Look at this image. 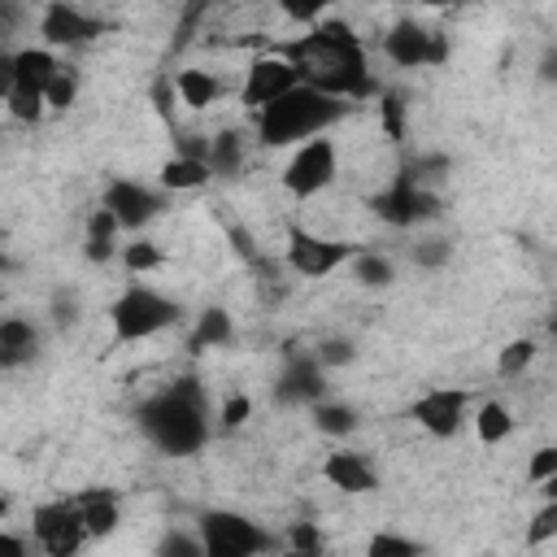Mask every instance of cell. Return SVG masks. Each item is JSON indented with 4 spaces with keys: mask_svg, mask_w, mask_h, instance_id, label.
Masks as SVG:
<instances>
[{
    "mask_svg": "<svg viewBox=\"0 0 557 557\" xmlns=\"http://www.w3.org/2000/svg\"><path fill=\"white\" fill-rule=\"evenodd\" d=\"M287 544H292L296 553H318V548H322V531H318L313 522H292Z\"/></svg>",
    "mask_w": 557,
    "mask_h": 557,
    "instance_id": "obj_37",
    "label": "cell"
},
{
    "mask_svg": "<svg viewBox=\"0 0 557 557\" xmlns=\"http://www.w3.org/2000/svg\"><path fill=\"white\" fill-rule=\"evenodd\" d=\"M326 4H331V0H278V9H283L292 22H309V26L326 13Z\"/></svg>",
    "mask_w": 557,
    "mask_h": 557,
    "instance_id": "obj_36",
    "label": "cell"
},
{
    "mask_svg": "<svg viewBox=\"0 0 557 557\" xmlns=\"http://www.w3.org/2000/svg\"><path fill=\"white\" fill-rule=\"evenodd\" d=\"M335 144L331 139H322V135H313V139H300V148H296V157L287 161V170H283V187L296 196V200H309V196H318V191H326L331 183H335Z\"/></svg>",
    "mask_w": 557,
    "mask_h": 557,
    "instance_id": "obj_6",
    "label": "cell"
},
{
    "mask_svg": "<svg viewBox=\"0 0 557 557\" xmlns=\"http://www.w3.org/2000/svg\"><path fill=\"white\" fill-rule=\"evenodd\" d=\"M122 226H117V218L100 205L96 213H91V222H87V244H83V252H87V261H109L113 257V235H117Z\"/></svg>",
    "mask_w": 557,
    "mask_h": 557,
    "instance_id": "obj_23",
    "label": "cell"
},
{
    "mask_svg": "<svg viewBox=\"0 0 557 557\" xmlns=\"http://www.w3.org/2000/svg\"><path fill=\"white\" fill-rule=\"evenodd\" d=\"M0 270H9V257H4V252H0Z\"/></svg>",
    "mask_w": 557,
    "mask_h": 557,
    "instance_id": "obj_47",
    "label": "cell"
},
{
    "mask_svg": "<svg viewBox=\"0 0 557 557\" xmlns=\"http://www.w3.org/2000/svg\"><path fill=\"white\" fill-rule=\"evenodd\" d=\"M418 544L413 540H400V535H374L370 540V557H413Z\"/></svg>",
    "mask_w": 557,
    "mask_h": 557,
    "instance_id": "obj_35",
    "label": "cell"
},
{
    "mask_svg": "<svg viewBox=\"0 0 557 557\" xmlns=\"http://www.w3.org/2000/svg\"><path fill=\"white\" fill-rule=\"evenodd\" d=\"M35 540H39L52 557H70V553L87 540V527H83V513H78L74 496L48 500V505L35 509Z\"/></svg>",
    "mask_w": 557,
    "mask_h": 557,
    "instance_id": "obj_9",
    "label": "cell"
},
{
    "mask_svg": "<svg viewBox=\"0 0 557 557\" xmlns=\"http://www.w3.org/2000/svg\"><path fill=\"white\" fill-rule=\"evenodd\" d=\"M13 91V57H0V104Z\"/></svg>",
    "mask_w": 557,
    "mask_h": 557,
    "instance_id": "obj_44",
    "label": "cell"
},
{
    "mask_svg": "<svg viewBox=\"0 0 557 557\" xmlns=\"http://www.w3.org/2000/svg\"><path fill=\"white\" fill-rule=\"evenodd\" d=\"M231 335H235V322H231V313L213 305V309H205V313L196 318V331H191V339H187V344H191L196 352H205V348H222Z\"/></svg>",
    "mask_w": 557,
    "mask_h": 557,
    "instance_id": "obj_22",
    "label": "cell"
},
{
    "mask_svg": "<svg viewBox=\"0 0 557 557\" xmlns=\"http://www.w3.org/2000/svg\"><path fill=\"white\" fill-rule=\"evenodd\" d=\"M39 35L57 48H78V44H91L96 35H104V22L87 17L83 9H74L70 0H52L39 17Z\"/></svg>",
    "mask_w": 557,
    "mask_h": 557,
    "instance_id": "obj_12",
    "label": "cell"
},
{
    "mask_svg": "<svg viewBox=\"0 0 557 557\" xmlns=\"http://www.w3.org/2000/svg\"><path fill=\"white\" fill-rule=\"evenodd\" d=\"M418 4H426V9H453V4H461V0H418Z\"/></svg>",
    "mask_w": 557,
    "mask_h": 557,
    "instance_id": "obj_46",
    "label": "cell"
},
{
    "mask_svg": "<svg viewBox=\"0 0 557 557\" xmlns=\"http://www.w3.org/2000/svg\"><path fill=\"white\" fill-rule=\"evenodd\" d=\"M205 165H209V174H239V165H244V135H235V131H222V135H213L209 144H205Z\"/></svg>",
    "mask_w": 557,
    "mask_h": 557,
    "instance_id": "obj_20",
    "label": "cell"
},
{
    "mask_svg": "<svg viewBox=\"0 0 557 557\" xmlns=\"http://www.w3.org/2000/svg\"><path fill=\"white\" fill-rule=\"evenodd\" d=\"M209 178H213L209 165L200 157H187V152L161 165V187H170V191H191V187H205Z\"/></svg>",
    "mask_w": 557,
    "mask_h": 557,
    "instance_id": "obj_21",
    "label": "cell"
},
{
    "mask_svg": "<svg viewBox=\"0 0 557 557\" xmlns=\"http://www.w3.org/2000/svg\"><path fill=\"white\" fill-rule=\"evenodd\" d=\"M104 209L117 218L122 231H139V226H148V222L165 209V200H161L152 187L135 183V178H113V183L104 187Z\"/></svg>",
    "mask_w": 557,
    "mask_h": 557,
    "instance_id": "obj_10",
    "label": "cell"
},
{
    "mask_svg": "<svg viewBox=\"0 0 557 557\" xmlns=\"http://www.w3.org/2000/svg\"><path fill=\"white\" fill-rule=\"evenodd\" d=\"M313 357H318V366L326 370V366H348V361L357 357V348H352L348 339H322V344L313 348Z\"/></svg>",
    "mask_w": 557,
    "mask_h": 557,
    "instance_id": "obj_33",
    "label": "cell"
},
{
    "mask_svg": "<svg viewBox=\"0 0 557 557\" xmlns=\"http://www.w3.org/2000/svg\"><path fill=\"white\" fill-rule=\"evenodd\" d=\"M322 474H326L331 487H339L348 496H366V492L379 487V474H374V466L361 453H331L322 461Z\"/></svg>",
    "mask_w": 557,
    "mask_h": 557,
    "instance_id": "obj_16",
    "label": "cell"
},
{
    "mask_svg": "<svg viewBox=\"0 0 557 557\" xmlns=\"http://www.w3.org/2000/svg\"><path fill=\"white\" fill-rule=\"evenodd\" d=\"M448 257H453V244L440 239V235H431V239H422V244L413 248V261H418L422 270H440V265H448Z\"/></svg>",
    "mask_w": 557,
    "mask_h": 557,
    "instance_id": "obj_31",
    "label": "cell"
},
{
    "mask_svg": "<svg viewBox=\"0 0 557 557\" xmlns=\"http://www.w3.org/2000/svg\"><path fill=\"white\" fill-rule=\"evenodd\" d=\"M531 361H535V344H531V339H509V344L500 348V357H496V370H500L505 379H518Z\"/></svg>",
    "mask_w": 557,
    "mask_h": 557,
    "instance_id": "obj_29",
    "label": "cell"
},
{
    "mask_svg": "<svg viewBox=\"0 0 557 557\" xmlns=\"http://www.w3.org/2000/svg\"><path fill=\"white\" fill-rule=\"evenodd\" d=\"M139 431L165 453V457H191L209 440V396L200 379H174L157 396L139 405Z\"/></svg>",
    "mask_w": 557,
    "mask_h": 557,
    "instance_id": "obj_2",
    "label": "cell"
},
{
    "mask_svg": "<svg viewBox=\"0 0 557 557\" xmlns=\"http://www.w3.org/2000/svg\"><path fill=\"white\" fill-rule=\"evenodd\" d=\"M74 318H78V296L74 292H57L52 296V322L57 326H70Z\"/></svg>",
    "mask_w": 557,
    "mask_h": 557,
    "instance_id": "obj_40",
    "label": "cell"
},
{
    "mask_svg": "<svg viewBox=\"0 0 557 557\" xmlns=\"http://www.w3.org/2000/svg\"><path fill=\"white\" fill-rule=\"evenodd\" d=\"M0 553H9V557H22V553H26V540H17V535L0 531Z\"/></svg>",
    "mask_w": 557,
    "mask_h": 557,
    "instance_id": "obj_45",
    "label": "cell"
},
{
    "mask_svg": "<svg viewBox=\"0 0 557 557\" xmlns=\"http://www.w3.org/2000/svg\"><path fill=\"white\" fill-rule=\"evenodd\" d=\"M413 418L435 440H448L466 422V392H457V387H431V392H422L413 400Z\"/></svg>",
    "mask_w": 557,
    "mask_h": 557,
    "instance_id": "obj_13",
    "label": "cell"
},
{
    "mask_svg": "<svg viewBox=\"0 0 557 557\" xmlns=\"http://www.w3.org/2000/svg\"><path fill=\"white\" fill-rule=\"evenodd\" d=\"M52 74H57V57L48 48H22V52H13V91L44 96V87L52 83Z\"/></svg>",
    "mask_w": 557,
    "mask_h": 557,
    "instance_id": "obj_17",
    "label": "cell"
},
{
    "mask_svg": "<svg viewBox=\"0 0 557 557\" xmlns=\"http://www.w3.org/2000/svg\"><path fill=\"white\" fill-rule=\"evenodd\" d=\"M531 483H548L553 474H557V448L553 444H544V448H535V457H531Z\"/></svg>",
    "mask_w": 557,
    "mask_h": 557,
    "instance_id": "obj_39",
    "label": "cell"
},
{
    "mask_svg": "<svg viewBox=\"0 0 557 557\" xmlns=\"http://www.w3.org/2000/svg\"><path fill=\"white\" fill-rule=\"evenodd\" d=\"M348 261H352V278H357L361 287H387V283L396 278V265H392V257H383V252H352Z\"/></svg>",
    "mask_w": 557,
    "mask_h": 557,
    "instance_id": "obj_26",
    "label": "cell"
},
{
    "mask_svg": "<svg viewBox=\"0 0 557 557\" xmlns=\"http://www.w3.org/2000/svg\"><path fill=\"white\" fill-rule=\"evenodd\" d=\"M74 96H78V74H74V70H65V65H57L52 83L44 87V104H48V109H70V104H74Z\"/></svg>",
    "mask_w": 557,
    "mask_h": 557,
    "instance_id": "obj_28",
    "label": "cell"
},
{
    "mask_svg": "<svg viewBox=\"0 0 557 557\" xmlns=\"http://www.w3.org/2000/svg\"><path fill=\"white\" fill-rule=\"evenodd\" d=\"M383 117H387V135L400 139V135H405V131H400V117H405V113H400V100H396V96L383 100Z\"/></svg>",
    "mask_w": 557,
    "mask_h": 557,
    "instance_id": "obj_43",
    "label": "cell"
},
{
    "mask_svg": "<svg viewBox=\"0 0 557 557\" xmlns=\"http://www.w3.org/2000/svg\"><path fill=\"white\" fill-rule=\"evenodd\" d=\"M296 83H300V78H296V70H292V61H283L278 52L257 57V61L248 65V78H244V104L261 109V104H270L274 96H283L287 87H296Z\"/></svg>",
    "mask_w": 557,
    "mask_h": 557,
    "instance_id": "obj_14",
    "label": "cell"
},
{
    "mask_svg": "<svg viewBox=\"0 0 557 557\" xmlns=\"http://www.w3.org/2000/svg\"><path fill=\"white\" fill-rule=\"evenodd\" d=\"M374 213L392 226H413V222H431L440 213V196L426 191V183H418L413 174H396L392 187H383L374 200Z\"/></svg>",
    "mask_w": 557,
    "mask_h": 557,
    "instance_id": "obj_7",
    "label": "cell"
},
{
    "mask_svg": "<svg viewBox=\"0 0 557 557\" xmlns=\"http://www.w3.org/2000/svg\"><path fill=\"white\" fill-rule=\"evenodd\" d=\"M553 531H557V505H544V509L535 513V522H531V535H527V540H531V544H544Z\"/></svg>",
    "mask_w": 557,
    "mask_h": 557,
    "instance_id": "obj_41",
    "label": "cell"
},
{
    "mask_svg": "<svg viewBox=\"0 0 557 557\" xmlns=\"http://www.w3.org/2000/svg\"><path fill=\"white\" fill-rule=\"evenodd\" d=\"M74 505H78V513H83L87 535H109V531L122 522L117 496H113V492H104V487H87V492H78V496H74Z\"/></svg>",
    "mask_w": 557,
    "mask_h": 557,
    "instance_id": "obj_19",
    "label": "cell"
},
{
    "mask_svg": "<svg viewBox=\"0 0 557 557\" xmlns=\"http://www.w3.org/2000/svg\"><path fill=\"white\" fill-rule=\"evenodd\" d=\"M174 91L183 96L187 109H209L222 87H218V78H213L209 70H183V74L174 78Z\"/></svg>",
    "mask_w": 557,
    "mask_h": 557,
    "instance_id": "obj_24",
    "label": "cell"
},
{
    "mask_svg": "<svg viewBox=\"0 0 557 557\" xmlns=\"http://www.w3.org/2000/svg\"><path fill=\"white\" fill-rule=\"evenodd\" d=\"M383 52H387L396 65L413 70V65H426V61H444V35H440V30H426V26L409 22V17H400V22L383 35Z\"/></svg>",
    "mask_w": 557,
    "mask_h": 557,
    "instance_id": "obj_11",
    "label": "cell"
},
{
    "mask_svg": "<svg viewBox=\"0 0 557 557\" xmlns=\"http://www.w3.org/2000/svg\"><path fill=\"white\" fill-rule=\"evenodd\" d=\"M344 113H348V100L326 96V91H318L309 83H296V87H287L283 96H274L270 104L257 109V139L265 148H287V144L322 135Z\"/></svg>",
    "mask_w": 557,
    "mask_h": 557,
    "instance_id": "obj_3",
    "label": "cell"
},
{
    "mask_svg": "<svg viewBox=\"0 0 557 557\" xmlns=\"http://www.w3.org/2000/svg\"><path fill=\"white\" fill-rule=\"evenodd\" d=\"M309 413H313V426H318L322 435H335V440H339V435H352V431H357V409H352V405H335V400H322V396H318V400L309 405Z\"/></svg>",
    "mask_w": 557,
    "mask_h": 557,
    "instance_id": "obj_25",
    "label": "cell"
},
{
    "mask_svg": "<svg viewBox=\"0 0 557 557\" xmlns=\"http://www.w3.org/2000/svg\"><path fill=\"white\" fill-rule=\"evenodd\" d=\"M200 544L209 557H257V553H270L278 540L244 513L209 509V513H200Z\"/></svg>",
    "mask_w": 557,
    "mask_h": 557,
    "instance_id": "obj_5",
    "label": "cell"
},
{
    "mask_svg": "<svg viewBox=\"0 0 557 557\" xmlns=\"http://www.w3.org/2000/svg\"><path fill=\"white\" fill-rule=\"evenodd\" d=\"M109 322H113V339L117 344H139L165 326L178 322V305L152 287H126L113 309H109Z\"/></svg>",
    "mask_w": 557,
    "mask_h": 557,
    "instance_id": "obj_4",
    "label": "cell"
},
{
    "mask_svg": "<svg viewBox=\"0 0 557 557\" xmlns=\"http://www.w3.org/2000/svg\"><path fill=\"white\" fill-rule=\"evenodd\" d=\"M278 57L292 61L300 83H309V87H318L326 96L361 100V96L374 91L366 48L344 22H313V30L292 39V44H283Z\"/></svg>",
    "mask_w": 557,
    "mask_h": 557,
    "instance_id": "obj_1",
    "label": "cell"
},
{
    "mask_svg": "<svg viewBox=\"0 0 557 557\" xmlns=\"http://www.w3.org/2000/svg\"><path fill=\"white\" fill-rule=\"evenodd\" d=\"M322 387L326 383H322L318 357L313 352H292L283 374H278V383H274V400H283V405H313L322 396Z\"/></svg>",
    "mask_w": 557,
    "mask_h": 557,
    "instance_id": "obj_15",
    "label": "cell"
},
{
    "mask_svg": "<svg viewBox=\"0 0 557 557\" xmlns=\"http://www.w3.org/2000/svg\"><path fill=\"white\" fill-rule=\"evenodd\" d=\"M122 265H126L131 274L157 270V265H161V248H157V244H148V239H135V244H126V248H122Z\"/></svg>",
    "mask_w": 557,
    "mask_h": 557,
    "instance_id": "obj_30",
    "label": "cell"
},
{
    "mask_svg": "<svg viewBox=\"0 0 557 557\" xmlns=\"http://www.w3.org/2000/svg\"><path fill=\"white\" fill-rule=\"evenodd\" d=\"M352 252H357V248L344 244V239H322V235H313V231H305V226H292V231H287V261H292V270L305 274V278H326V274L339 270Z\"/></svg>",
    "mask_w": 557,
    "mask_h": 557,
    "instance_id": "obj_8",
    "label": "cell"
},
{
    "mask_svg": "<svg viewBox=\"0 0 557 557\" xmlns=\"http://www.w3.org/2000/svg\"><path fill=\"white\" fill-rule=\"evenodd\" d=\"M161 553H165V557H205V544H200V535L170 531V535L161 540Z\"/></svg>",
    "mask_w": 557,
    "mask_h": 557,
    "instance_id": "obj_34",
    "label": "cell"
},
{
    "mask_svg": "<svg viewBox=\"0 0 557 557\" xmlns=\"http://www.w3.org/2000/svg\"><path fill=\"white\" fill-rule=\"evenodd\" d=\"M4 104H9V113H13L17 122H39V117H44V96L9 91V96H4Z\"/></svg>",
    "mask_w": 557,
    "mask_h": 557,
    "instance_id": "obj_32",
    "label": "cell"
},
{
    "mask_svg": "<svg viewBox=\"0 0 557 557\" xmlns=\"http://www.w3.org/2000/svg\"><path fill=\"white\" fill-rule=\"evenodd\" d=\"M474 431H479L483 444H500V440H509L513 418H509V409H505L500 400H487V405H479V413H474Z\"/></svg>",
    "mask_w": 557,
    "mask_h": 557,
    "instance_id": "obj_27",
    "label": "cell"
},
{
    "mask_svg": "<svg viewBox=\"0 0 557 557\" xmlns=\"http://www.w3.org/2000/svg\"><path fill=\"white\" fill-rule=\"evenodd\" d=\"M39 352V326L26 318H0V366H26Z\"/></svg>",
    "mask_w": 557,
    "mask_h": 557,
    "instance_id": "obj_18",
    "label": "cell"
},
{
    "mask_svg": "<svg viewBox=\"0 0 557 557\" xmlns=\"http://www.w3.org/2000/svg\"><path fill=\"white\" fill-rule=\"evenodd\" d=\"M248 413H252V400H248L244 392H235V396L222 405V431H235V426H244V422H248Z\"/></svg>",
    "mask_w": 557,
    "mask_h": 557,
    "instance_id": "obj_38",
    "label": "cell"
},
{
    "mask_svg": "<svg viewBox=\"0 0 557 557\" xmlns=\"http://www.w3.org/2000/svg\"><path fill=\"white\" fill-rule=\"evenodd\" d=\"M22 26V4L17 0H0V39L13 35Z\"/></svg>",
    "mask_w": 557,
    "mask_h": 557,
    "instance_id": "obj_42",
    "label": "cell"
}]
</instances>
